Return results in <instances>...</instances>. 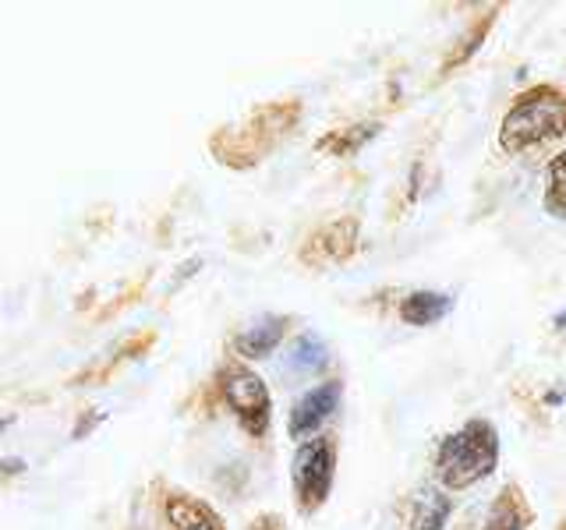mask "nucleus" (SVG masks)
Listing matches in <instances>:
<instances>
[{
	"instance_id": "nucleus-9",
	"label": "nucleus",
	"mask_w": 566,
	"mask_h": 530,
	"mask_svg": "<svg viewBox=\"0 0 566 530\" xmlns=\"http://www.w3.org/2000/svg\"><path fill=\"white\" fill-rule=\"evenodd\" d=\"M291 326H294L291 315H262L259 322L241 329L234 340H230V353H234V361H244V364L273 358L276 347L283 343V336L291 332Z\"/></svg>"
},
{
	"instance_id": "nucleus-13",
	"label": "nucleus",
	"mask_w": 566,
	"mask_h": 530,
	"mask_svg": "<svg viewBox=\"0 0 566 530\" xmlns=\"http://www.w3.org/2000/svg\"><path fill=\"white\" fill-rule=\"evenodd\" d=\"M326 368H329V347L318 340L315 332L297 336L287 350V358H283V375L287 379H312Z\"/></svg>"
},
{
	"instance_id": "nucleus-3",
	"label": "nucleus",
	"mask_w": 566,
	"mask_h": 530,
	"mask_svg": "<svg viewBox=\"0 0 566 530\" xmlns=\"http://www.w3.org/2000/svg\"><path fill=\"white\" fill-rule=\"evenodd\" d=\"M559 138H566V88L542 82L513 96L510 110L500 120L503 152L524 156Z\"/></svg>"
},
{
	"instance_id": "nucleus-4",
	"label": "nucleus",
	"mask_w": 566,
	"mask_h": 530,
	"mask_svg": "<svg viewBox=\"0 0 566 530\" xmlns=\"http://www.w3.org/2000/svg\"><path fill=\"white\" fill-rule=\"evenodd\" d=\"M217 393L223 400V406L234 414L238 428L248 438H265L273 424V396L270 385L262 382V375H255L244 361H227L217 371Z\"/></svg>"
},
{
	"instance_id": "nucleus-14",
	"label": "nucleus",
	"mask_w": 566,
	"mask_h": 530,
	"mask_svg": "<svg viewBox=\"0 0 566 530\" xmlns=\"http://www.w3.org/2000/svg\"><path fill=\"white\" fill-rule=\"evenodd\" d=\"M379 131H382L379 120H358V124H350V128H336V131L323 135L315 141V149L333 159H350V156H358Z\"/></svg>"
},
{
	"instance_id": "nucleus-2",
	"label": "nucleus",
	"mask_w": 566,
	"mask_h": 530,
	"mask_svg": "<svg viewBox=\"0 0 566 530\" xmlns=\"http://www.w3.org/2000/svg\"><path fill=\"white\" fill-rule=\"evenodd\" d=\"M495 467H500V432L485 417H471L450 435H442L432 453L436 485L450 495L482 485Z\"/></svg>"
},
{
	"instance_id": "nucleus-10",
	"label": "nucleus",
	"mask_w": 566,
	"mask_h": 530,
	"mask_svg": "<svg viewBox=\"0 0 566 530\" xmlns=\"http://www.w3.org/2000/svg\"><path fill=\"white\" fill-rule=\"evenodd\" d=\"M159 509H164L167 530H227L220 512L209 502L195 499L185 488H167L164 499H159Z\"/></svg>"
},
{
	"instance_id": "nucleus-1",
	"label": "nucleus",
	"mask_w": 566,
	"mask_h": 530,
	"mask_svg": "<svg viewBox=\"0 0 566 530\" xmlns=\"http://www.w3.org/2000/svg\"><path fill=\"white\" fill-rule=\"evenodd\" d=\"M301 120L297 99H273L252 106L244 117L223 124L209 135V152L227 170H252L273 156L276 146L287 138Z\"/></svg>"
},
{
	"instance_id": "nucleus-6",
	"label": "nucleus",
	"mask_w": 566,
	"mask_h": 530,
	"mask_svg": "<svg viewBox=\"0 0 566 530\" xmlns=\"http://www.w3.org/2000/svg\"><path fill=\"white\" fill-rule=\"evenodd\" d=\"M361 252V220L358 216H333L318 223L312 234L301 241L297 262L305 269H333Z\"/></svg>"
},
{
	"instance_id": "nucleus-12",
	"label": "nucleus",
	"mask_w": 566,
	"mask_h": 530,
	"mask_svg": "<svg viewBox=\"0 0 566 530\" xmlns=\"http://www.w3.org/2000/svg\"><path fill=\"white\" fill-rule=\"evenodd\" d=\"M453 308V297L450 294H439V290H411L397 300V318L403 326H436L442 318L450 315Z\"/></svg>"
},
{
	"instance_id": "nucleus-16",
	"label": "nucleus",
	"mask_w": 566,
	"mask_h": 530,
	"mask_svg": "<svg viewBox=\"0 0 566 530\" xmlns=\"http://www.w3.org/2000/svg\"><path fill=\"white\" fill-rule=\"evenodd\" d=\"M495 14H500V8H492V11H485L478 22H471L468 29H464V35L453 43V50L442 57V64H439V78H450V71H457V67H464L474 53H478V46L485 43V35L492 32V25H495Z\"/></svg>"
},
{
	"instance_id": "nucleus-18",
	"label": "nucleus",
	"mask_w": 566,
	"mask_h": 530,
	"mask_svg": "<svg viewBox=\"0 0 566 530\" xmlns=\"http://www.w3.org/2000/svg\"><path fill=\"white\" fill-rule=\"evenodd\" d=\"M244 530H287V523H283L280 512H259V517L248 523Z\"/></svg>"
},
{
	"instance_id": "nucleus-11",
	"label": "nucleus",
	"mask_w": 566,
	"mask_h": 530,
	"mask_svg": "<svg viewBox=\"0 0 566 530\" xmlns=\"http://www.w3.org/2000/svg\"><path fill=\"white\" fill-rule=\"evenodd\" d=\"M535 520V509H531L527 495L521 485H503L500 495L492 499L482 530H527Z\"/></svg>"
},
{
	"instance_id": "nucleus-17",
	"label": "nucleus",
	"mask_w": 566,
	"mask_h": 530,
	"mask_svg": "<svg viewBox=\"0 0 566 530\" xmlns=\"http://www.w3.org/2000/svg\"><path fill=\"white\" fill-rule=\"evenodd\" d=\"M542 209L553 220H566V149H559L545 167V194Z\"/></svg>"
},
{
	"instance_id": "nucleus-15",
	"label": "nucleus",
	"mask_w": 566,
	"mask_h": 530,
	"mask_svg": "<svg viewBox=\"0 0 566 530\" xmlns=\"http://www.w3.org/2000/svg\"><path fill=\"white\" fill-rule=\"evenodd\" d=\"M153 340H156V332H142V336H128V340H120L117 343V350H111L106 353L103 361H96L93 368H85L82 375H75L71 379V385H82V382H106L114 375V371L120 368V364H128V361H135V358H142L149 347H153Z\"/></svg>"
},
{
	"instance_id": "nucleus-7",
	"label": "nucleus",
	"mask_w": 566,
	"mask_h": 530,
	"mask_svg": "<svg viewBox=\"0 0 566 530\" xmlns=\"http://www.w3.org/2000/svg\"><path fill=\"white\" fill-rule=\"evenodd\" d=\"M340 400H344V382L340 379H326V382H318L312 389H305L294 406H291V414H287V435L297 442H308L315 435H323L326 428V421L340 411Z\"/></svg>"
},
{
	"instance_id": "nucleus-5",
	"label": "nucleus",
	"mask_w": 566,
	"mask_h": 530,
	"mask_svg": "<svg viewBox=\"0 0 566 530\" xmlns=\"http://www.w3.org/2000/svg\"><path fill=\"white\" fill-rule=\"evenodd\" d=\"M336 456H340V446H336L333 432H323L297 446L291 459V488L301 517H315L326 506L336 481Z\"/></svg>"
},
{
	"instance_id": "nucleus-8",
	"label": "nucleus",
	"mask_w": 566,
	"mask_h": 530,
	"mask_svg": "<svg viewBox=\"0 0 566 530\" xmlns=\"http://www.w3.org/2000/svg\"><path fill=\"white\" fill-rule=\"evenodd\" d=\"M397 517L407 530H447L453 517V495L442 485H418L400 502Z\"/></svg>"
}]
</instances>
